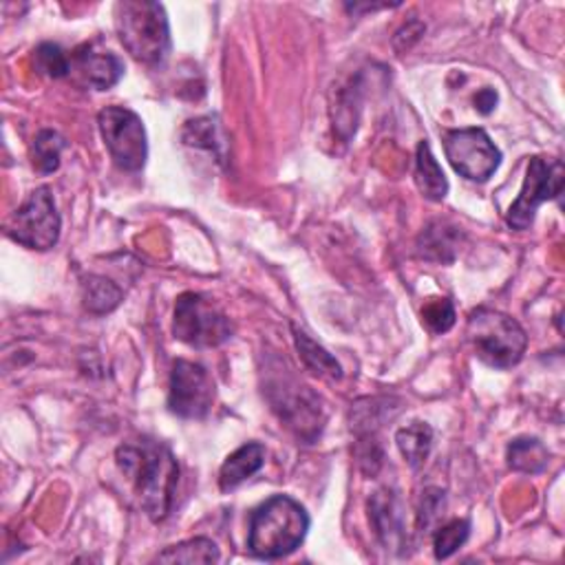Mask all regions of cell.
<instances>
[{
  "mask_svg": "<svg viewBox=\"0 0 565 565\" xmlns=\"http://www.w3.org/2000/svg\"><path fill=\"white\" fill-rule=\"evenodd\" d=\"M508 464L519 473H541L547 466V451L539 440L519 437L508 446Z\"/></svg>",
  "mask_w": 565,
  "mask_h": 565,
  "instance_id": "21",
  "label": "cell"
},
{
  "mask_svg": "<svg viewBox=\"0 0 565 565\" xmlns=\"http://www.w3.org/2000/svg\"><path fill=\"white\" fill-rule=\"evenodd\" d=\"M468 339L477 358L495 369H510L519 365L528 347V336L514 319L486 308L470 314Z\"/></svg>",
  "mask_w": 565,
  "mask_h": 565,
  "instance_id": "4",
  "label": "cell"
},
{
  "mask_svg": "<svg viewBox=\"0 0 565 565\" xmlns=\"http://www.w3.org/2000/svg\"><path fill=\"white\" fill-rule=\"evenodd\" d=\"M214 402V383L210 374L190 361H177L170 374L168 409L184 420H201Z\"/></svg>",
  "mask_w": 565,
  "mask_h": 565,
  "instance_id": "11",
  "label": "cell"
},
{
  "mask_svg": "<svg viewBox=\"0 0 565 565\" xmlns=\"http://www.w3.org/2000/svg\"><path fill=\"white\" fill-rule=\"evenodd\" d=\"M115 27L124 49L144 65H159L170 52L166 10L148 0H124L115 5Z\"/></svg>",
  "mask_w": 565,
  "mask_h": 565,
  "instance_id": "3",
  "label": "cell"
},
{
  "mask_svg": "<svg viewBox=\"0 0 565 565\" xmlns=\"http://www.w3.org/2000/svg\"><path fill=\"white\" fill-rule=\"evenodd\" d=\"M295 343H297V350H299L303 363L317 376L332 378V380H341L343 378V369L336 363V358L328 350H323L319 343H314L306 332H301L297 328H295Z\"/></svg>",
  "mask_w": 565,
  "mask_h": 565,
  "instance_id": "19",
  "label": "cell"
},
{
  "mask_svg": "<svg viewBox=\"0 0 565 565\" xmlns=\"http://www.w3.org/2000/svg\"><path fill=\"white\" fill-rule=\"evenodd\" d=\"M82 301H85L87 312H91L96 317H104V314H111L120 306L122 292L113 280H109L104 276H89L82 286Z\"/></svg>",
  "mask_w": 565,
  "mask_h": 565,
  "instance_id": "18",
  "label": "cell"
},
{
  "mask_svg": "<svg viewBox=\"0 0 565 565\" xmlns=\"http://www.w3.org/2000/svg\"><path fill=\"white\" fill-rule=\"evenodd\" d=\"M563 164L558 159L532 157L528 164L523 188L506 214V223L514 230H528L534 221L536 208L561 195Z\"/></svg>",
  "mask_w": 565,
  "mask_h": 565,
  "instance_id": "10",
  "label": "cell"
},
{
  "mask_svg": "<svg viewBox=\"0 0 565 565\" xmlns=\"http://www.w3.org/2000/svg\"><path fill=\"white\" fill-rule=\"evenodd\" d=\"M416 184L420 192L431 201H442L448 192L446 175L426 142H420L416 153Z\"/></svg>",
  "mask_w": 565,
  "mask_h": 565,
  "instance_id": "15",
  "label": "cell"
},
{
  "mask_svg": "<svg viewBox=\"0 0 565 565\" xmlns=\"http://www.w3.org/2000/svg\"><path fill=\"white\" fill-rule=\"evenodd\" d=\"M369 517L387 550H400L405 545L407 534L402 523V506L391 490H378L369 499Z\"/></svg>",
  "mask_w": 565,
  "mask_h": 565,
  "instance_id": "13",
  "label": "cell"
},
{
  "mask_svg": "<svg viewBox=\"0 0 565 565\" xmlns=\"http://www.w3.org/2000/svg\"><path fill=\"white\" fill-rule=\"evenodd\" d=\"M497 104V93L492 89H481L477 96H475V109L481 113V115H488L492 113Z\"/></svg>",
  "mask_w": 565,
  "mask_h": 565,
  "instance_id": "26",
  "label": "cell"
},
{
  "mask_svg": "<svg viewBox=\"0 0 565 565\" xmlns=\"http://www.w3.org/2000/svg\"><path fill=\"white\" fill-rule=\"evenodd\" d=\"M444 151L451 166L470 181H488L501 164L499 148L481 129L446 131Z\"/></svg>",
  "mask_w": 565,
  "mask_h": 565,
  "instance_id": "9",
  "label": "cell"
},
{
  "mask_svg": "<svg viewBox=\"0 0 565 565\" xmlns=\"http://www.w3.org/2000/svg\"><path fill=\"white\" fill-rule=\"evenodd\" d=\"M470 532V523L466 519H453L451 523L442 525L435 534V558H448L451 554L457 552V547L464 545V541L468 539Z\"/></svg>",
  "mask_w": 565,
  "mask_h": 565,
  "instance_id": "24",
  "label": "cell"
},
{
  "mask_svg": "<svg viewBox=\"0 0 565 565\" xmlns=\"http://www.w3.org/2000/svg\"><path fill=\"white\" fill-rule=\"evenodd\" d=\"M34 63H36V69L47 76V78H65L69 76L71 71V60L67 58V54L54 45V43H43L36 52H34Z\"/></svg>",
  "mask_w": 565,
  "mask_h": 565,
  "instance_id": "23",
  "label": "cell"
},
{
  "mask_svg": "<svg viewBox=\"0 0 565 565\" xmlns=\"http://www.w3.org/2000/svg\"><path fill=\"white\" fill-rule=\"evenodd\" d=\"M115 459L133 481L144 512L153 521H164L170 514L179 481V464L170 448L155 440H137L122 444Z\"/></svg>",
  "mask_w": 565,
  "mask_h": 565,
  "instance_id": "1",
  "label": "cell"
},
{
  "mask_svg": "<svg viewBox=\"0 0 565 565\" xmlns=\"http://www.w3.org/2000/svg\"><path fill=\"white\" fill-rule=\"evenodd\" d=\"M422 323L433 334H446L455 325V308L448 299H431L422 310Z\"/></svg>",
  "mask_w": 565,
  "mask_h": 565,
  "instance_id": "25",
  "label": "cell"
},
{
  "mask_svg": "<svg viewBox=\"0 0 565 565\" xmlns=\"http://www.w3.org/2000/svg\"><path fill=\"white\" fill-rule=\"evenodd\" d=\"M308 530L306 508L288 495H274L252 512L247 547L263 561L282 558L306 541Z\"/></svg>",
  "mask_w": 565,
  "mask_h": 565,
  "instance_id": "2",
  "label": "cell"
},
{
  "mask_svg": "<svg viewBox=\"0 0 565 565\" xmlns=\"http://www.w3.org/2000/svg\"><path fill=\"white\" fill-rule=\"evenodd\" d=\"M265 464V448L258 442L243 444L236 448L221 466L219 473V486L223 492L236 488L245 479H250L254 473H258Z\"/></svg>",
  "mask_w": 565,
  "mask_h": 565,
  "instance_id": "14",
  "label": "cell"
},
{
  "mask_svg": "<svg viewBox=\"0 0 565 565\" xmlns=\"http://www.w3.org/2000/svg\"><path fill=\"white\" fill-rule=\"evenodd\" d=\"M8 234L30 250H52L60 239V214L47 186L36 188L8 221Z\"/></svg>",
  "mask_w": 565,
  "mask_h": 565,
  "instance_id": "8",
  "label": "cell"
},
{
  "mask_svg": "<svg viewBox=\"0 0 565 565\" xmlns=\"http://www.w3.org/2000/svg\"><path fill=\"white\" fill-rule=\"evenodd\" d=\"M157 561L162 563H217L219 561V547L214 541L206 536H197L177 545H170L164 550Z\"/></svg>",
  "mask_w": 565,
  "mask_h": 565,
  "instance_id": "20",
  "label": "cell"
},
{
  "mask_svg": "<svg viewBox=\"0 0 565 565\" xmlns=\"http://www.w3.org/2000/svg\"><path fill=\"white\" fill-rule=\"evenodd\" d=\"M457 247H459L457 228L440 223V221L431 223L418 241L420 256H424L429 261H437V263H451L457 254Z\"/></svg>",
  "mask_w": 565,
  "mask_h": 565,
  "instance_id": "16",
  "label": "cell"
},
{
  "mask_svg": "<svg viewBox=\"0 0 565 565\" xmlns=\"http://www.w3.org/2000/svg\"><path fill=\"white\" fill-rule=\"evenodd\" d=\"M74 69L87 87H93L98 91L115 87L124 76V63L115 54L93 49L78 52L71 60V71Z\"/></svg>",
  "mask_w": 565,
  "mask_h": 565,
  "instance_id": "12",
  "label": "cell"
},
{
  "mask_svg": "<svg viewBox=\"0 0 565 565\" xmlns=\"http://www.w3.org/2000/svg\"><path fill=\"white\" fill-rule=\"evenodd\" d=\"M267 398L278 418L286 422L299 437L312 442L325 426V405L306 385L290 376H276L267 385Z\"/></svg>",
  "mask_w": 565,
  "mask_h": 565,
  "instance_id": "5",
  "label": "cell"
},
{
  "mask_svg": "<svg viewBox=\"0 0 565 565\" xmlns=\"http://www.w3.org/2000/svg\"><path fill=\"white\" fill-rule=\"evenodd\" d=\"M173 334L190 347H217L232 336V323L210 299L186 292L175 306Z\"/></svg>",
  "mask_w": 565,
  "mask_h": 565,
  "instance_id": "6",
  "label": "cell"
},
{
  "mask_svg": "<svg viewBox=\"0 0 565 565\" xmlns=\"http://www.w3.org/2000/svg\"><path fill=\"white\" fill-rule=\"evenodd\" d=\"M65 148V140L56 131H41L32 142V162L38 173L52 175L60 166V153Z\"/></svg>",
  "mask_w": 565,
  "mask_h": 565,
  "instance_id": "22",
  "label": "cell"
},
{
  "mask_svg": "<svg viewBox=\"0 0 565 565\" xmlns=\"http://www.w3.org/2000/svg\"><path fill=\"white\" fill-rule=\"evenodd\" d=\"M396 442L409 466L420 468L431 455L433 429L426 422H413L396 433Z\"/></svg>",
  "mask_w": 565,
  "mask_h": 565,
  "instance_id": "17",
  "label": "cell"
},
{
  "mask_svg": "<svg viewBox=\"0 0 565 565\" xmlns=\"http://www.w3.org/2000/svg\"><path fill=\"white\" fill-rule=\"evenodd\" d=\"M98 124L113 162L129 173L142 170L148 159V142L140 115L124 107H107L100 111Z\"/></svg>",
  "mask_w": 565,
  "mask_h": 565,
  "instance_id": "7",
  "label": "cell"
}]
</instances>
